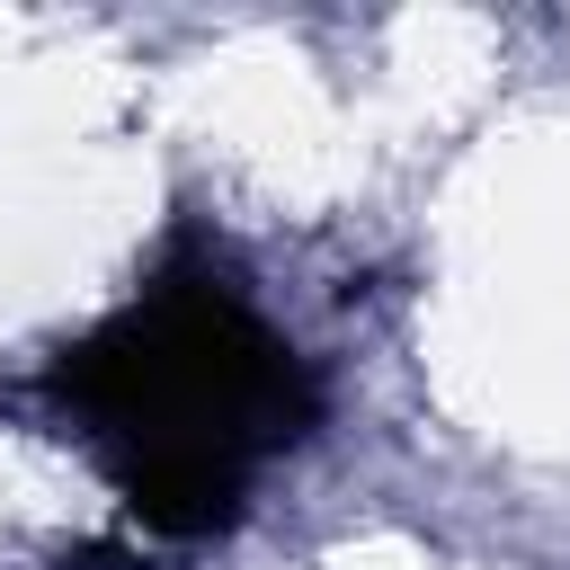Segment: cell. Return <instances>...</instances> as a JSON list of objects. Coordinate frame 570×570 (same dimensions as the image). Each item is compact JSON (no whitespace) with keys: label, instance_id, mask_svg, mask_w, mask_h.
Listing matches in <instances>:
<instances>
[{"label":"cell","instance_id":"6da1fadb","mask_svg":"<svg viewBox=\"0 0 570 570\" xmlns=\"http://www.w3.org/2000/svg\"><path fill=\"white\" fill-rule=\"evenodd\" d=\"M62 392L125 436V490L142 525L205 534L240 508L249 454L312 419L294 356L214 285H169L62 365Z\"/></svg>","mask_w":570,"mask_h":570}]
</instances>
